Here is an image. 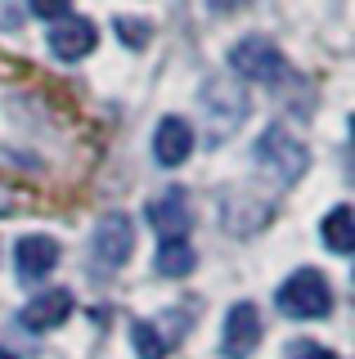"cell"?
<instances>
[{
  "label": "cell",
  "instance_id": "13",
  "mask_svg": "<svg viewBox=\"0 0 355 359\" xmlns=\"http://www.w3.org/2000/svg\"><path fill=\"white\" fill-rule=\"evenodd\" d=\"M319 233H324L328 252L351 256V247H355V216H351V207H333L324 216V224H319Z\"/></svg>",
  "mask_w": 355,
  "mask_h": 359
},
{
  "label": "cell",
  "instance_id": "12",
  "mask_svg": "<svg viewBox=\"0 0 355 359\" xmlns=\"http://www.w3.org/2000/svg\"><path fill=\"white\" fill-rule=\"evenodd\" d=\"M158 274H166V278H185V274H194V265H198V256H194V247H189V238H162V247H158Z\"/></svg>",
  "mask_w": 355,
  "mask_h": 359
},
{
  "label": "cell",
  "instance_id": "18",
  "mask_svg": "<svg viewBox=\"0 0 355 359\" xmlns=\"http://www.w3.org/2000/svg\"><path fill=\"white\" fill-rule=\"evenodd\" d=\"M288 359H337L328 351V346H319V341H293L288 346Z\"/></svg>",
  "mask_w": 355,
  "mask_h": 359
},
{
  "label": "cell",
  "instance_id": "11",
  "mask_svg": "<svg viewBox=\"0 0 355 359\" xmlns=\"http://www.w3.org/2000/svg\"><path fill=\"white\" fill-rule=\"evenodd\" d=\"M194 153V126L185 117H162L158 130H153V157H158L162 166H180L185 157Z\"/></svg>",
  "mask_w": 355,
  "mask_h": 359
},
{
  "label": "cell",
  "instance_id": "2",
  "mask_svg": "<svg viewBox=\"0 0 355 359\" xmlns=\"http://www.w3.org/2000/svg\"><path fill=\"white\" fill-rule=\"evenodd\" d=\"M279 310L288 319H324L333 310V287L319 269H293L279 287Z\"/></svg>",
  "mask_w": 355,
  "mask_h": 359
},
{
  "label": "cell",
  "instance_id": "10",
  "mask_svg": "<svg viewBox=\"0 0 355 359\" xmlns=\"http://www.w3.org/2000/svg\"><path fill=\"white\" fill-rule=\"evenodd\" d=\"M14 265H18V278H23V283H36V278H46L50 269L59 265V243H54L50 233H27V238L14 247Z\"/></svg>",
  "mask_w": 355,
  "mask_h": 359
},
{
  "label": "cell",
  "instance_id": "14",
  "mask_svg": "<svg viewBox=\"0 0 355 359\" xmlns=\"http://www.w3.org/2000/svg\"><path fill=\"white\" fill-rule=\"evenodd\" d=\"M113 32H117V41L126 45V50H144V45H149V22L144 18H130V14H117L113 18Z\"/></svg>",
  "mask_w": 355,
  "mask_h": 359
},
{
  "label": "cell",
  "instance_id": "9",
  "mask_svg": "<svg viewBox=\"0 0 355 359\" xmlns=\"http://www.w3.org/2000/svg\"><path fill=\"white\" fill-rule=\"evenodd\" d=\"M189 198H185V189H166L149 202V224L158 229V238H185L189 233Z\"/></svg>",
  "mask_w": 355,
  "mask_h": 359
},
{
  "label": "cell",
  "instance_id": "7",
  "mask_svg": "<svg viewBox=\"0 0 355 359\" xmlns=\"http://www.w3.org/2000/svg\"><path fill=\"white\" fill-rule=\"evenodd\" d=\"M261 346V314L252 301H239L225 314V337H220V355L225 359H248Z\"/></svg>",
  "mask_w": 355,
  "mask_h": 359
},
{
  "label": "cell",
  "instance_id": "5",
  "mask_svg": "<svg viewBox=\"0 0 355 359\" xmlns=\"http://www.w3.org/2000/svg\"><path fill=\"white\" fill-rule=\"evenodd\" d=\"M135 252V224H130L126 211H113L95 224V247H91V261L99 269H121Z\"/></svg>",
  "mask_w": 355,
  "mask_h": 359
},
{
  "label": "cell",
  "instance_id": "4",
  "mask_svg": "<svg viewBox=\"0 0 355 359\" xmlns=\"http://www.w3.org/2000/svg\"><path fill=\"white\" fill-rule=\"evenodd\" d=\"M229 72L239 81H257V86H274L283 76V54L274 50L265 36H248L229 50Z\"/></svg>",
  "mask_w": 355,
  "mask_h": 359
},
{
  "label": "cell",
  "instance_id": "15",
  "mask_svg": "<svg viewBox=\"0 0 355 359\" xmlns=\"http://www.w3.org/2000/svg\"><path fill=\"white\" fill-rule=\"evenodd\" d=\"M130 341H135L140 359H162V355H166V341L158 337V328H153L149 319H140L135 328H130Z\"/></svg>",
  "mask_w": 355,
  "mask_h": 359
},
{
  "label": "cell",
  "instance_id": "16",
  "mask_svg": "<svg viewBox=\"0 0 355 359\" xmlns=\"http://www.w3.org/2000/svg\"><path fill=\"white\" fill-rule=\"evenodd\" d=\"M23 207H27V194L18 184H9V180H0V220H5V216H18Z\"/></svg>",
  "mask_w": 355,
  "mask_h": 359
},
{
  "label": "cell",
  "instance_id": "17",
  "mask_svg": "<svg viewBox=\"0 0 355 359\" xmlns=\"http://www.w3.org/2000/svg\"><path fill=\"white\" fill-rule=\"evenodd\" d=\"M27 9H32V14H36V18H63V14H68V9H72V0H27Z\"/></svg>",
  "mask_w": 355,
  "mask_h": 359
},
{
  "label": "cell",
  "instance_id": "8",
  "mask_svg": "<svg viewBox=\"0 0 355 359\" xmlns=\"http://www.w3.org/2000/svg\"><path fill=\"white\" fill-rule=\"evenodd\" d=\"M68 314H72V292L50 287V292H41V297H32L27 306L18 310V319H23L27 332H54L59 323H68Z\"/></svg>",
  "mask_w": 355,
  "mask_h": 359
},
{
  "label": "cell",
  "instance_id": "1",
  "mask_svg": "<svg viewBox=\"0 0 355 359\" xmlns=\"http://www.w3.org/2000/svg\"><path fill=\"white\" fill-rule=\"evenodd\" d=\"M252 157H257V166L274 180V184H297V180L306 175V166H310L306 144L293 140L283 126H265L257 149H252Z\"/></svg>",
  "mask_w": 355,
  "mask_h": 359
},
{
  "label": "cell",
  "instance_id": "19",
  "mask_svg": "<svg viewBox=\"0 0 355 359\" xmlns=\"http://www.w3.org/2000/svg\"><path fill=\"white\" fill-rule=\"evenodd\" d=\"M248 5V0H207V9H216V14H229V9Z\"/></svg>",
  "mask_w": 355,
  "mask_h": 359
},
{
  "label": "cell",
  "instance_id": "3",
  "mask_svg": "<svg viewBox=\"0 0 355 359\" xmlns=\"http://www.w3.org/2000/svg\"><path fill=\"white\" fill-rule=\"evenodd\" d=\"M203 112H207V126L212 135H229L248 117V90L239 86V76H212L203 86Z\"/></svg>",
  "mask_w": 355,
  "mask_h": 359
},
{
  "label": "cell",
  "instance_id": "6",
  "mask_svg": "<svg viewBox=\"0 0 355 359\" xmlns=\"http://www.w3.org/2000/svg\"><path fill=\"white\" fill-rule=\"evenodd\" d=\"M95 45H99V32H95V22H91V18L63 14V18H54V22H50V54H54V59L76 63V59H86Z\"/></svg>",
  "mask_w": 355,
  "mask_h": 359
},
{
  "label": "cell",
  "instance_id": "20",
  "mask_svg": "<svg viewBox=\"0 0 355 359\" xmlns=\"http://www.w3.org/2000/svg\"><path fill=\"white\" fill-rule=\"evenodd\" d=\"M0 359H14V355H9V351H0Z\"/></svg>",
  "mask_w": 355,
  "mask_h": 359
}]
</instances>
